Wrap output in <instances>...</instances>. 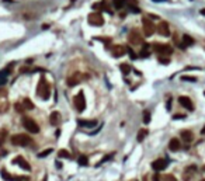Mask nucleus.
<instances>
[{"label": "nucleus", "mask_w": 205, "mask_h": 181, "mask_svg": "<svg viewBox=\"0 0 205 181\" xmlns=\"http://www.w3.org/2000/svg\"><path fill=\"white\" fill-rule=\"evenodd\" d=\"M201 133H202V135H205V126L201 129Z\"/></svg>", "instance_id": "44"}, {"label": "nucleus", "mask_w": 205, "mask_h": 181, "mask_svg": "<svg viewBox=\"0 0 205 181\" xmlns=\"http://www.w3.org/2000/svg\"><path fill=\"white\" fill-rule=\"evenodd\" d=\"M183 118H185V115H181V114H177V115L173 117V119H183Z\"/></svg>", "instance_id": "41"}, {"label": "nucleus", "mask_w": 205, "mask_h": 181, "mask_svg": "<svg viewBox=\"0 0 205 181\" xmlns=\"http://www.w3.org/2000/svg\"><path fill=\"white\" fill-rule=\"evenodd\" d=\"M142 24H143V31H145L146 37H150V35L154 34V31H156V26H154L149 18H143Z\"/></svg>", "instance_id": "7"}, {"label": "nucleus", "mask_w": 205, "mask_h": 181, "mask_svg": "<svg viewBox=\"0 0 205 181\" xmlns=\"http://www.w3.org/2000/svg\"><path fill=\"white\" fill-rule=\"evenodd\" d=\"M6 2H13V0H6Z\"/></svg>", "instance_id": "47"}, {"label": "nucleus", "mask_w": 205, "mask_h": 181, "mask_svg": "<svg viewBox=\"0 0 205 181\" xmlns=\"http://www.w3.org/2000/svg\"><path fill=\"white\" fill-rule=\"evenodd\" d=\"M142 51L139 52V58H149L150 56V45H149V44H146V42H143L142 44Z\"/></svg>", "instance_id": "18"}, {"label": "nucleus", "mask_w": 205, "mask_h": 181, "mask_svg": "<svg viewBox=\"0 0 205 181\" xmlns=\"http://www.w3.org/2000/svg\"><path fill=\"white\" fill-rule=\"evenodd\" d=\"M16 110L18 111V112H22V111H24V107H22L21 104H16Z\"/></svg>", "instance_id": "39"}, {"label": "nucleus", "mask_w": 205, "mask_h": 181, "mask_svg": "<svg viewBox=\"0 0 205 181\" xmlns=\"http://www.w3.org/2000/svg\"><path fill=\"white\" fill-rule=\"evenodd\" d=\"M14 181H31V178L25 175H18V177H14Z\"/></svg>", "instance_id": "33"}, {"label": "nucleus", "mask_w": 205, "mask_h": 181, "mask_svg": "<svg viewBox=\"0 0 205 181\" xmlns=\"http://www.w3.org/2000/svg\"><path fill=\"white\" fill-rule=\"evenodd\" d=\"M168 149L171 150V152H178L180 149H181V143H180V141L177 138H173L170 142H168Z\"/></svg>", "instance_id": "16"}, {"label": "nucleus", "mask_w": 205, "mask_h": 181, "mask_svg": "<svg viewBox=\"0 0 205 181\" xmlns=\"http://www.w3.org/2000/svg\"><path fill=\"white\" fill-rule=\"evenodd\" d=\"M77 163L80 164V166H87V164H89V159H87V156H80V157L77 159Z\"/></svg>", "instance_id": "27"}, {"label": "nucleus", "mask_w": 205, "mask_h": 181, "mask_svg": "<svg viewBox=\"0 0 205 181\" xmlns=\"http://www.w3.org/2000/svg\"><path fill=\"white\" fill-rule=\"evenodd\" d=\"M128 38H129V42H131L132 45H139V44H143V38H142V35L139 34L138 30H132V31L129 32Z\"/></svg>", "instance_id": "8"}, {"label": "nucleus", "mask_w": 205, "mask_h": 181, "mask_svg": "<svg viewBox=\"0 0 205 181\" xmlns=\"http://www.w3.org/2000/svg\"><path fill=\"white\" fill-rule=\"evenodd\" d=\"M73 102H75V107L79 112H83V111L86 110V98H84L83 91H79V93L76 94L75 98H73Z\"/></svg>", "instance_id": "3"}, {"label": "nucleus", "mask_w": 205, "mask_h": 181, "mask_svg": "<svg viewBox=\"0 0 205 181\" xmlns=\"http://www.w3.org/2000/svg\"><path fill=\"white\" fill-rule=\"evenodd\" d=\"M156 31L162 37H170V27H168V24L166 21H160L159 26L156 27Z\"/></svg>", "instance_id": "9"}, {"label": "nucleus", "mask_w": 205, "mask_h": 181, "mask_svg": "<svg viewBox=\"0 0 205 181\" xmlns=\"http://www.w3.org/2000/svg\"><path fill=\"white\" fill-rule=\"evenodd\" d=\"M153 48L157 54L164 58H167L168 55H171V52H173V48H171L170 45H167V44H162V45H160V44H153Z\"/></svg>", "instance_id": "5"}, {"label": "nucleus", "mask_w": 205, "mask_h": 181, "mask_svg": "<svg viewBox=\"0 0 205 181\" xmlns=\"http://www.w3.org/2000/svg\"><path fill=\"white\" fill-rule=\"evenodd\" d=\"M199 181H205V180H204V178H202V180H199Z\"/></svg>", "instance_id": "48"}, {"label": "nucleus", "mask_w": 205, "mask_h": 181, "mask_svg": "<svg viewBox=\"0 0 205 181\" xmlns=\"http://www.w3.org/2000/svg\"><path fill=\"white\" fill-rule=\"evenodd\" d=\"M178 102H180V105H181V107L185 108V110H188V111H193L194 110V104H193V101H191L190 97H185V96L178 97Z\"/></svg>", "instance_id": "10"}, {"label": "nucleus", "mask_w": 205, "mask_h": 181, "mask_svg": "<svg viewBox=\"0 0 205 181\" xmlns=\"http://www.w3.org/2000/svg\"><path fill=\"white\" fill-rule=\"evenodd\" d=\"M153 2H168V0H153Z\"/></svg>", "instance_id": "46"}, {"label": "nucleus", "mask_w": 205, "mask_h": 181, "mask_svg": "<svg viewBox=\"0 0 205 181\" xmlns=\"http://www.w3.org/2000/svg\"><path fill=\"white\" fill-rule=\"evenodd\" d=\"M134 181H136V180H134Z\"/></svg>", "instance_id": "50"}, {"label": "nucleus", "mask_w": 205, "mask_h": 181, "mask_svg": "<svg viewBox=\"0 0 205 181\" xmlns=\"http://www.w3.org/2000/svg\"><path fill=\"white\" fill-rule=\"evenodd\" d=\"M148 129H140L139 131V132H138V136H136V141L138 142H142L143 141V139H145L146 138V136H148Z\"/></svg>", "instance_id": "22"}, {"label": "nucleus", "mask_w": 205, "mask_h": 181, "mask_svg": "<svg viewBox=\"0 0 205 181\" xmlns=\"http://www.w3.org/2000/svg\"><path fill=\"white\" fill-rule=\"evenodd\" d=\"M183 45L187 48V46H191V45H194V40L190 37V35H187V34H184L183 35Z\"/></svg>", "instance_id": "20"}, {"label": "nucleus", "mask_w": 205, "mask_h": 181, "mask_svg": "<svg viewBox=\"0 0 205 181\" xmlns=\"http://www.w3.org/2000/svg\"><path fill=\"white\" fill-rule=\"evenodd\" d=\"M6 153H7V152H6V150H4V149H3V145H2V141H0V156H3V155H6Z\"/></svg>", "instance_id": "40"}, {"label": "nucleus", "mask_w": 205, "mask_h": 181, "mask_svg": "<svg viewBox=\"0 0 205 181\" xmlns=\"http://www.w3.org/2000/svg\"><path fill=\"white\" fill-rule=\"evenodd\" d=\"M204 96H205V91H204Z\"/></svg>", "instance_id": "49"}, {"label": "nucleus", "mask_w": 205, "mask_h": 181, "mask_svg": "<svg viewBox=\"0 0 205 181\" xmlns=\"http://www.w3.org/2000/svg\"><path fill=\"white\" fill-rule=\"evenodd\" d=\"M22 107H24V110H32L34 104H32V101H31L30 98H24L22 100Z\"/></svg>", "instance_id": "23"}, {"label": "nucleus", "mask_w": 205, "mask_h": 181, "mask_svg": "<svg viewBox=\"0 0 205 181\" xmlns=\"http://www.w3.org/2000/svg\"><path fill=\"white\" fill-rule=\"evenodd\" d=\"M51 153H52V149H46V150H44V152L38 153V157L39 159H44V157H46L48 155H51Z\"/></svg>", "instance_id": "31"}, {"label": "nucleus", "mask_w": 205, "mask_h": 181, "mask_svg": "<svg viewBox=\"0 0 205 181\" xmlns=\"http://www.w3.org/2000/svg\"><path fill=\"white\" fill-rule=\"evenodd\" d=\"M112 3H114V7H115V9H117V10H121V9H122V7L126 4V0H114Z\"/></svg>", "instance_id": "24"}, {"label": "nucleus", "mask_w": 205, "mask_h": 181, "mask_svg": "<svg viewBox=\"0 0 205 181\" xmlns=\"http://www.w3.org/2000/svg\"><path fill=\"white\" fill-rule=\"evenodd\" d=\"M10 142L14 145V146H28V145L32 143V139L28 135H24V133H17V135H13L10 138Z\"/></svg>", "instance_id": "2"}, {"label": "nucleus", "mask_w": 205, "mask_h": 181, "mask_svg": "<svg viewBox=\"0 0 205 181\" xmlns=\"http://www.w3.org/2000/svg\"><path fill=\"white\" fill-rule=\"evenodd\" d=\"M7 74H8V70H2L0 72V86L4 84L7 82Z\"/></svg>", "instance_id": "25"}, {"label": "nucleus", "mask_w": 205, "mask_h": 181, "mask_svg": "<svg viewBox=\"0 0 205 181\" xmlns=\"http://www.w3.org/2000/svg\"><path fill=\"white\" fill-rule=\"evenodd\" d=\"M95 40H98V41H103L104 44H107V45H110L111 44V40L110 38H101V37H95Z\"/></svg>", "instance_id": "36"}, {"label": "nucleus", "mask_w": 205, "mask_h": 181, "mask_svg": "<svg viewBox=\"0 0 205 181\" xmlns=\"http://www.w3.org/2000/svg\"><path fill=\"white\" fill-rule=\"evenodd\" d=\"M199 13H201L202 16H205V9H202V10H201V12H199Z\"/></svg>", "instance_id": "45"}, {"label": "nucleus", "mask_w": 205, "mask_h": 181, "mask_svg": "<svg viewBox=\"0 0 205 181\" xmlns=\"http://www.w3.org/2000/svg\"><path fill=\"white\" fill-rule=\"evenodd\" d=\"M22 125H24L25 129H27L28 132H31V133H38L39 132L38 124H37L34 119L28 118V117H24V118H22Z\"/></svg>", "instance_id": "4"}, {"label": "nucleus", "mask_w": 205, "mask_h": 181, "mask_svg": "<svg viewBox=\"0 0 205 181\" xmlns=\"http://www.w3.org/2000/svg\"><path fill=\"white\" fill-rule=\"evenodd\" d=\"M80 80H81V74L76 72L73 76H70L69 79H67V86H69V87H73V86L79 84V83H80Z\"/></svg>", "instance_id": "15"}, {"label": "nucleus", "mask_w": 205, "mask_h": 181, "mask_svg": "<svg viewBox=\"0 0 205 181\" xmlns=\"http://www.w3.org/2000/svg\"><path fill=\"white\" fill-rule=\"evenodd\" d=\"M160 181H177V178L174 177L173 174H166L160 178Z\"/></svg>", "instance_id": "30"}, {"label": "nucleus", "mask_w": 205, "mask_h": 181, "mask_svg": "<svg viewBox=\"0 0 205 181\" xmlns=\"http://www.w3.org/2000/svg\"><path fill=\"white\" fill-rule=\"evenodd\" d=\"M181 138L184 139V142H193L194 135L191 131H181Z\"/></svg>", "instance_id": "19"}, {"label": "nucleus", "mask_w": 205, "mask_h": 181, "mask_svg": "<svg viewBox=\"0 0 205 181\" xmlns=\"http://www.w3.org/2000/svg\"><path fill=\"white\" fill-rule=\"evenodd\" d=\"M13 163L17 164V166H20L21 169L27 170V171H30V170H31V167H30V164H28V161H25V159L21 157V156H17V157L13 160Z\"/></svg>", "instance_id": "13"}, {"label": "nucleus", "mask_w": 205, "mask_h": 181, "mask_svg": "<svg viewBox=\"0 0 205 181\" xmlns=\"http://www.w3.org/2000/svg\"><path fill=\"white\" fill-rule=\"evenodd\" d=\"M181 80H183V82H193V83H195L197 77H194V76H181Z\"/></svg>", "instance_id": "32"}, {"label": "nucleus", "mask_w": 205, "mask_h": 181, "mask_svg": "<svg viewBox=\"0 0 205 181\" xmlns=\"http://www.w3.org/2000/svg\"><path fill=\"white\" fill-rule=\"evenodd\" d=\"M0 174H2V177H3V180H4V181H14V177L11 174H8L7 170L3 169L2 171H0Z\"/></svg>", "instance_id": "21"}, {"label": "nucleus", "mask_w": 205, "mask_h": 181, "mask_svg": "<svg viewBox=\"0 0 205 181\" xmlns=\"http://www.w3.org/2000/svg\"><path fill=\"white\" fill-rule=\"evenodd\" d=\"M87 21H89V24H91V26H94V27H100V26H103V24H104L103 16H101V13H98V12L89 14Z\"/></svg>", "instance_id": "6"}, {"label": "nucleus", "mask_w": 205, "mask_h": 181, "mask_svg": "<svg viewBox=\"0 0 205 181\" xmlns=\"http://www.w3.org/2000/svg\"><path fill=\"white\" fill-rule=\"evenodd\" d=\"M79 126L83 128H94L97 125V121L95 119H77Z\"/></svg>", "instance_id": "14"}, {"label": "nucleus", "mask_w": 205, "mask_h": 181, "mask_svg": "<svg viewBox=\"0 0 205 181\" xmlns=\"http://www.w3.org/2000/svg\"><path fill=\"white\" fill-rule=\"evenodd\" d=\"M143 122H145V124H149V122H150V111L149 110L143 111Z\"/></svg>", "instance_id": "28"}, {"label": "nucleus", "mask_w": 205, "mask_h": 181, "mask_svg": "<svg viewBox=\"0 0 205 181\" xmlns=\"http://www.w3.org/2000/svg\"><path fill=\"white\" fill-rule=\"evenodd\" d=\"M111 54H112V56H114V58H121V56H124V55L126 54V48H125V46H122V45L112 46Z\"/></svg>", "instance_id": "12"}, {"label": "nucleus", "mask_w": 205, "mask_h": 181, "mask_svg": "<svg viewBox=\"0 0 205 181\" xmlns=\"http://www.w3.org/2000/svg\"><path fill=\"white\" fill-rule=\"evenodd\" d=\"M126 52H128V54L131 55V59H132V60H135V59H136V55L134 54V51H132L131 48H126Z\"/></svg>", "instance_id": "37"}, {"label": "nucleus", "mask_w": 205, "mask_h": 181, "mask_svg": "<svg viewBox=\"0 0 205 181\" xmlns=\"http://www.w3.org/2000/svg\"><path fill=\"white\" fill-rule=\"evenodd\" d=\"M37 96L41 97L42 100H48L51 96V87L44 77H41L38 82V86H37Z\"/></svg>", "instance_id": "1"}, {"label": "nucleus", "mask_w": 205, "mask_h": 181, "mask_svg": "<svg viewBox=\"0 0 205 181\" xmlns=\"http://www.w3.org/2000/svg\"><path fill=\"white\" fill-rule=\"evenodd\" d=\"M170 104H171V100H168L167 101V110H170Z\"/></svg>", "instance_id": "43"}, {"label": "nucleus", "mask_w": 205, "mask_h": 181, "mask_svg": "<svg viewBox=\"0 0 205 181\" xmlns=\"http://www.w3.org/2000/svg\"><path fill=\"white\" fill-rule=\"evenodd\" d=\"M120 69H121V72H122L124 74H128L129 72H131V66H129L128 63H121V65H120Z\"/></svg>", "instance_id": "26"}, {"label": "nucleus", "mask_w": 205, "mask_h": 181, "mask_svg": "<svg viewBox=\"0 0 205 181\" xmlns=\"http://www.w3.org/2000/svg\"><path fill=\"white\" fill-rule=\"evenodd\" d=\"M58 156H59V157H63V159H70V153L67 152V150H65V149L59 150V152H58Z\"/></svg>", "instance_id": "29"}, {"label": "nucleus", "mask_w": 205, "mask_h": 181, "mask_svg": "<svg viewBox=\"0 0 205 181\" xmlns=\"http://www.w3.org/2000/svg\"><path fill=\"white\" fill-rule=\"evenodd\" d=\"M128 10H131V12H134V13H139V9H136L135 6H132V4H129V3H128Z\"/></svg>", "instance_id": "38"}, {"label": "nucleus", "mask_w": 205, "mask_h": 181, "mask_svg": "<svg viewBox=\"0 0 205 181\" xmlns=\"http://www.w3.org/2000/svg\"><path fill=\"white\" fill-rule=\"evenodd\" d=\"M166 167H167V160H164V159H157V160H154L153 163H152V169L156 173L164 170Z\"/></svg>", "instance_id": "11"}, {"label": "nucleus", "mask_w": 205, "mask_h": 181, "mask_svg": "<svg viewBox=\"0 0 205 181\" xmlns=\"http://www.w3.org/2000/svg\"><path fill=\"white\" fill-rule=\"evenodd\" d=\"M112 156H114V153H110V155H107V156H104V159H103V160H101V161H100V163H98V164H97V166H100V164H103V163H104V161H107V160H110V159H111V157H112Z\"/></svg>", "instance_id": "35"}, {"label": "nucleus", "mask_w": 205, "mask_h": 181, "mask_svg": "<svg viewBox=\"0 0 205 181\" xmlns=\"http://www.w3.org/2000/svg\"><path fill=\"white\" fill-rule=\"evenodd\" d=\"M152 180H153V181H160V175L156 173V174H154L153 177H152Z\"/></svg>", "instance_id": "42"}, {"label": "nucleus", "mask_w": 205, "mask_h": 181, "mask_svg": "<svg viewBox=\"0 0 205 181\" xmlns=\"http://www.w3.org/2000/svg\"><path fill=\"white\" fill-rule=\"evenodd\" d=\"M159 62L163 63V65H168V63H170V59H168V58H164V56H159Z\"/></svg>", "instance_id": "34"}, {"label": "nucleus", "mask_w": 205, "mask_h": 181, "mask_svg": "<svg viewBox=\"0 0 205 181\" xmlns=\"http://www.w3.org/2000/svg\"><path fill=\"white\" fill-rule=\"evenodd\" d=\"M49 122H51V125L56 126V125L61 122V114H59L58 111H53V112L51 114V117H49Z\"/></svg>", "instance_id": "17"}]
</instances>
